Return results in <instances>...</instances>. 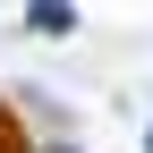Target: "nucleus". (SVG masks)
<instances>
[{
    "instance_id": "1",
    "label": "nucleus",
    "mask_w": 153,
    "mask_h": 153,
    "mask_svg": "<svg viewBox=\"0 0 153 153\" xmlns=\"http://www.w3.org/2000/svg\"><path fill=\"white\" fill-rule=\"evenodd\" d=\"M0 153H26V119H17L9 102H0Z\"/></svg>"
}]
</instances>
